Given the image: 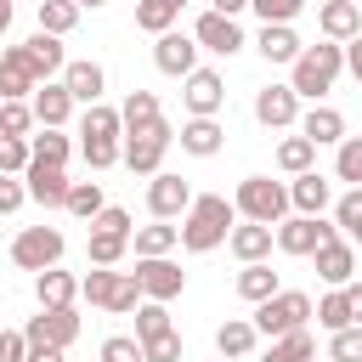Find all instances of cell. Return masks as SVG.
Here are the masks:
<instances>
[{
	"label": "cell",
	"instance_id": "obj_40",
	"mask_svg": "<svg viewBox=\"0 0 362 362\" xmlns=\"http://www.w3.org/2000/svg\"><path fill=\"white\" fill-rule=\"evenodd\" d=\"M175 322H170V305L164 300H141L136 305V339L147 345V339H158V334H170Z\"/></svg>",
	"mask_w": 362,
	"mask_h": 362
},
{
	"label": "cell",
	"instance_id": "obj_11",
	"mask_svg": "<svg viewBox=\"0 0 362 362\" xmlns=\"http://www.w3.org/2000/svg\"><path fill=\"white\" fill-rule=\"evenodd\" d=\"M192 40H198V51H215V57H238L249 45L243 28H238V17H221V11H204L192 23Z\"/></svg>",
	"mask_w": 362,
	"mask_h": 362
},
{
	"label": "cell",
	"instance_id": "obj_20",
	"mask_svg": "<svg viewBox=\"0 0 362 362\" xmlns=\"http://www.w3.org/2000/svg\"><path fill=\"white\" fill-rule=\"evenodd\" d=\"M300 136L311 147H339L345 141V113L328 102H311V113H300Z\"/></svg>",
	"mask_w": 362,
	"mask_h": 362
},
{
	"label": "cell",
	"instance_id": "obj_48",
	"mask_svg": "<svg viewBox=\"0 0 362 362\" xmlns=\"http://www.w3.org/2000/svg\"><path fill=\"white\" fill-rule=\"evenodd\" d=\"M34 130V107L28 102H6L0 107V136H28Z\"/></svg>",
	"mask_w": 362,
	"mask_h": 362
},
{
	"label": "cell",
	"instance_id": "obj_42",
	"mask_svg": "<svg viewBox=\"0 0 362 362\" xmlns=\"http://www.w3.org/2000/svg\"><path fill=\"white\" fill-rule=\"evenodd\" d=\"M28 147H34V164H68L74 158V141L62 130H40V136H28Z\"/></svg>",
	"mask_w": 362,
	"mask_h": 362
},
{
	"label": "cell",
	"instance_id": "obj_50",
	"mask_svg": "<svg viewBox=\"0 0 362 362\" xmlns=\"http://www.w3.org/2000/svg\"><path fill=\"white\" fill-rule=\"evenodd\" d=\"M249 6H255L260 23H294L305 11V0H249Z\"/></svg>",
	"mask_w": 362,
	"mask_h": 362
},
{
	"label": "cell",
	"instance_id": "obj_9",
	"mask_svg": "<svg viewBox=\"0 0 362 362\" xmlns=\"http://www.w3.org/2000/svg\"><path fill=\"white\" fill-rule=\"evenodd\" d=\"M181 85H187V90H181V102H187V113H192V119H215V113L226 107V79H221L215 68H192Z\"/></svg>",
	"mask_w": 362,
	"mask_h": 362
},
{
	"label": "cell",
	"instance_id": "obj_26",
	"mask_svg": "<svg viewBox=\"0 0 362 362\" xmlns=\"http://www.w3.org/2000/svg\"><path fill=\"white\" fill-rule=\"evenodd\" d=\"M34 300H40V311H62V305L79 300V277L62 272V266H51V272L34 277Z\"/></svg>",
	"mask_w": 362,
	"mask_h": 362
},
{
	"label": "cell",
	"instance_id": "obj_15",
	"mask_svg": "<svg viewBox=\"0 0 362 362\" xmlns=\"http://www.w3.org/2000/svg\"><path fill=\"white\" fill-rule=\"evenodd\" d=\"M34 90H40V74H34L28 51H23V45H6V51H0V96H6V102H28Z\"/></svg>",
	"mask_w": 362,
	"mask_h": 362
},
{
	"label": "cell",
	"instance_id": "obj_12",
	"mask_svg": "<svg viewBox=\"0 0 362 362\" xmlns=\"http://www.w3.org/2000/svg\"><path fill=\"white\" fill-rule=\"evenodd\" d=\"M255 119H260L266 130H294V124H300V96H294V85H266V90H255Z\"/></svg>",
	"mask_w": 362,
	"mask_h": 362
},
{
	"label": "cell",
	"instance_id": "obj_23",
	"mask_svg": "<svg viewBox=\"0 0 362 362\" xmlns=\"http://www.w3.org/2000/svg\"><path fill=\"white\" fill-rule=\"evenodd\" d=\"M255 51H260L266 62H288V68H294V57H300L305 45H300L294 23H260V34H255Z\"/></svg>",
	"mask_w": 362,
	"mask_h": 362
},
{
	"label": "cell",
	"instance_id": "obj_47",
	"mask_svg": "<svg viewBox=\"0 0 362 362\" xmlns=\"http://www.w3.org/2000/svg\"><path fill=\"white\" fill-rule=\"evenodd\" d=\"M79 153H85L90 170H113V164H124V141H79Z\"/></svg>",
	"mask_w": 362,
	"mask_h": 362
},
{
	"label": "cell",
	"instance_id": "obj_1",
	"mask_svg": "<svg viewBox=\"0 0 362 362\" xmlns=\"http://www.w3.org/2000/svg\"><path fill=\"white\" fill-rule=\"evenodd\" d=\"M232 226H238V204L226 192H198L192 209L181 215V249L187 255H209V249H221L232 238Z\"/></svg>",
	"mask_w": 362,
	"mask_h": 362
},
{
	"label": "cell",
	"instance_id": "obj_37",
	"mask_svg": "<svg viewBox=\"0 0 362 362\" xmlns=\"http://www.w3.org/2000/svg\"><path fill=\"white\" fill-rule=\"evenodd\" d=\"M311 164H317V147H311L305 136H283V141H277V170H283V175H305Z\"/></svg>",
	"mask_w": 362,
	"mask_h": 362
},
{
	"label": "cell",
	"instance_id": "obj_39",
	"mask_svg": "<svg viewBox=\"0 0 362 362\" xmlns=\"http://www.w3.org/2000/svg\"><path fill=\"white\" fill-rule=\"evenodd\" d=\"M124 249H130V238H124V232H90V238H85L90 266H119V260H124Z\"/></svg>",
	"mask_w": 362,
	"mask_h": 362
},
{
	"label": "cell",
	"instance_id": "obj_31",
	"mask_svg": "<svg viewBox=\"0 0 362 362\" xmlns=\"http://www.w3.org/2000/svg\"><path fill=\"white\" fill-rule=\"evenodd\" d=\"M119 136H124V119H119V107H107V102L85 107V119H79V141H119Z\"/></svg>",
	"mask_w": 362,
	"mask_h": 362
},
{
	"label": "cell",
	"instance_id": "obj_46",
	"mask_svg": "<svg viewBox=\"0 0 362 362\" xmlns=\"http://www.w3.org/2000/svg\"><path fill=\"white\" fill-rule=\"evenodd\" d=\"M102 362H147V351H141L136 334H107L102 339Z\"/></svg>",
	"mask_w": 362,
	"mask_h": 362
},
{
	"label": "cell",
	"instance_id": "obj_32",
	"mask_svg": "<svg viewBox=\"0 0 362 362\" xmlns=\"http://www.w3.org/2000/svg\"><path fill=\"white\" fill-rule=\"evenodd\" d=\"M311 356H317L311 328H294V334H283V339H272V345L260 351V362H311Z\"/></svg>",
	"mask_w": 362,
	"mask_h": 362
},
{
	"label": "cell",
	"instance_id": "obj_6",
	"mask_svg": "<svg viewBox=\"0 0 362 362\" xmlns=\"http://www.w3.org/2000/svg\"><path fill=\"white\" fill-rule=\"evenodd\" d=\"M62 249H68V238L57 232V226H23L17 238H11V266H23V272H51L57 260H62Z\"/></svg>",
	"mask_w": 362,
	"mask_h": 362
},
{
	"label": "cell",
	"instance_id": "obj_22",
	"mask_svg": "<svg viewBox=\"0 0 362 362\" xmlns=\"http://www.w3.org/2000/svg\"><path fill=\"white\" fill-rule=\"evenodd\" d=\"M351 272H356V243H351V238H334V243L317 249V277H322L328 288H345Z\"/></svg>",
	"mask_w": 362,
	"mask_h": 362
},
{
	"label": "cell",
	"instance_id": "obj_18",
	"mask_svg": "<svg viewBox=\"0 0 362 362\" xmlns=\"http://www.w3.org/2000/svg\"><path fill=\"white\" fill-rule=\"evenodd\" d=\"M317 28H322V40L351 45V40L362 34V6H356V0H322V6H317Z\"/></svg>",
	"mask_w": 362,
	"mask_h": 362
},
{
	"label": "cell",
	"instance_id": "obj_64",
	"mask_svg": "<svg viewBox=\"0 0 362 362\" xmlns=\"http://www.w3.org/2000/svg\"><path fill=\"white\" fill-rule=\"evenodd\" d=\"M130 6H136V0H130Z\"/></svg>",
	"mask_w": 362,
	"mask_h": 362
},
{
	"label": "cell",
	"instance_id": "obj_17",
	"mask_svg": "<svg viewBox=\"0 0 362 362\" xmlns=\"http://www.w3.org/2000/svg\"><path fill=\"white\" fill-rule=\"evenodd\" d=\"M23 334H28V345H62V351H68V345L79 339V311H74V305H62V311H40V317H28Z\"/></svg>",
	"mask_w": 362,
	"mask_h": 362
},
{
	"label": "cell",
	"instance_id": "obj_24",
	"mask_svg": "<svg viewBox=\"0 0 362 362\" xmlns=\"http://www.w3.org/2000/svg\"><path fill=\"white\" fill-rule=\"evenodd\" d=\"M288 204H294V215H322V209L334 204V187H328V175H317V170L294 175V181H288Z\"/></svg>",
	"mask_w": 362,
	"mask_h": 362
},
{
	"label": "cell",
	"instance_id": "obj_10",
	"mask_svg": "<svg viewBox=\"0 0 362 362\" xmlns=\"http://www.w3.org/2000/svg\"><path fill=\"white\" fill-rule=\"evenodd\" d=\"M192 198H198V192H192L181 175H170V170H158V175L147 181V215H153V221H175V215H187Z\"/></svg>",
	"mask_w": 362,
	"mask_h": 362
},
{
	"label": "cell",
	"instance_id": "obj_59",
	"mask_svg": "<svg viewBox=\"0 0 362 362\" xmlns=\"http://www.w3.org/2000/svg\"><path fill=\"white\" fill-rule=\"evenodd\" d=\"M11 28V0H0V34Z\"/></svg>",
	"mask_w": 362,
	"mask_h": 362
},
{
	"label": "cell",
	"instance_id": "obj_53",
	"mask_svg": "<svg viewBox=\"0 0 362 362\" xmlns=\"http://www.w3.org/2000/svg\"><path fill=\"white\" fill-rule=\"evenodd\" d=\"M90 232H124V238H130L136 226H130V209H119V204H107V209H102V215L90 221Z\"/></svg>",
	"mask_w": 362,
	"mask_h": 362
},
{
	"label": "cell",
	"instance_id": "obj_44",
	"mask_svg": "<svg viewBox=\"0 0 362 362\" xmlns=\"http://www.w3.org/2000/svg\"><path fill=\"white\" fill-rule=\"evenodd\" d=\"M334 181L362 187V136H345V141H339V153H334Z\"/></svg>",
	"mask_w": 362,
	"mask_h": 362
},
{
	"label": "cell",
	"instance_id": "obj_2",
	"mask_svg": "<svg viewBox=\"0 0 362 362\" xmlns=\"http://www.w3.org/2000/svg\"><path fill=\"white\" fill-rule=\"evenodd\" d=\"M339 74H345V45L317 40V45H305V51L294 57L288 85H294V96H300V102H322V96L334 90V79H339Z\"/></svg>",
	"mask_w": 362,
	"mask_h": 362
},
{
	"label": "cell",
	"instance_id": "obj_13",
	"mask_svg": "<svg viewBox=\"0 0 362 362\" xmlns=\"http://www.w3.org/2000/svg\"><path fill=\"white\" fill-rule=\"evenodd\" d=\"M23 187H28V198L45 204V209H68V192H74V181H68L62 164H28V170H23Z\"/></svg>",
	"mask_w": 362,
	"mask_h": 362
},
{
	"label": "cell",
	"instance_id": "obj_25",
	"mask_svg": "<svg viewBox=\"0 0 362 362\" xmlns=\"http://www.w3.org/2000/svg\"><path fill=\"white\" fill-rule=\"evenodd\" d=\"M272 243H277V226H260V221H243V226H232V238H226V249H232L243 266L266 260V255H272Z\"/></svg>",
	"mask_w": 362,
	"mask_h": 362
},
{
	"label": "cell",
	"instance_id": "obj_5",
	"mask_svg": "<svg viewBox=\"0 0 362 362\" xmlns=\"http://www.w3.org/2000/svg\"><path fill=\"white\" fill-rule=\"evenodd\" d=\"M311 311H317V305H311V294H305V288H277L272 300H260V305H255V317H249V322H255V334L283 339V334L305 328V322H311Z\"/></svg>",
	"mask_w": 362,
	"mask_h": 362
},
{
	"label": "cell",
	"instance_id": "obj_4",
	"mask_svg": "<svg viewBox=\"0 0 362 362\" xmlns=\"http://www.w3.org/2000/svg\"><path fill=\"white\" fill-rule=\"evenodd\" d=\"M232 204H238V215L243 221H260V226H277V221H288V187L283 181H272V175H243L238 181V192H232Z\"/></svg>",
	"mask_w": 362,
	"mask_h": 362
},
{
	"label": "cell",
	"instance_id": "obj_45",
	"mask_svg": "<svg viewBox=\"0 0 362 362\" xmlns=\"http://www.w3.org/2000/svg\"><path fill=\"white\" fill-rule=\"evenodd\" d=\"M28 164H34L28 136H0V175H23Z\"/></svg>",
	"mask_w": 362,
	"mask_h": 362
},
{
	"label": "cell",
	"instance_id": "obj_58",
	"mask_svg": "<svg viewBox=\"0 0 362 362\" xmlns=\"http://www.w3.org/2000/svg\"><path fill=\"white\" fill-rule=\"evenodd\" d=\"M345 294H351V317H356V328H362V283H345Z\"/></svg>",
	"mask_w": 362,
	"mask_h": 362
},
{
	"label": "cell",
	"instance_id": "obj_52",
	"mask_svg": "<svg viewBox=\"0 0 362 362\" xmlns=\"http://www.w3.org/2000/svg\"><path fill=\"white\" fill-rule=\"evenodd\" d=\"M28 204V187H23V175H0V215H17Z\"/></svg>",
	"mask_w": 362,
	"mask_h": 362
},
{
	"label": "cell",
	"instance_id": "obj_63",
	"mask_svg": "<svg viewBox=\"0 0 362 362\" xmlns=\"http://www.w3.org/2000/svg\"><path fill=\"white\" fill-rule=\"evenodd\" d=\"M0 107H6V96H0Z\"/></svg>",
	"mask_w": 362,
	"mask_h": 362
},
{
	"label": "cell",
	"instance_id": "obj_41",
	"mask_svg": "<svg viewBox=\"0 0 362 362\" xmlns=\"http://www.w3.org/2000/svg\"><path fill=\"white\" fill-rule=\"evenodd\" d=\"M74 23H79V6L74 0H40V34H74Z\"/></svg>",
	"mask_w": 362,
	"mask_h": 362
},
{
	"label": "cell",
	"instance_id": "obj_57",
	"mask_svg": "<svg viewBox=\"0 0 362 362\" xmlns=\"http://www.w3.org/2000/svg\"><path fill=\"white\" fill-rule=\"evenodd\" d=\"M249 0H209V11H221V17H238Z\"/></svg>",
	"mask_w": 362,
	"mask_h": 362
},
{
	"label": "cell",
	"instance_id": "obj_36",
	"mask_svg": "<svg viewBox=\"0 0 362 362\" xmlns=\"http://www.w3.org/2000/svg\"><path fill=\"white\" fill-rule=\"evenodd\" d=\"M119 119H124V130H147V124H158L164 113H158V96H153V90H130L124 107H119Z\"/></svg>",
	"mask_w": 362,
	"mask_h": 362
},
{
	"label": "cell",
	"instance_id": "obj_62",
	"mask_svg": "<svg viewBox=\"0 0 362 362\" xmlns=\"http://www.w3.org/2000/svg\"><path fill=\"white\" fill-rule=\"evenodd\" d=\"M311 362H328V356H311Z\"/></svg>",
	"mask_w": 362,
	"mask_h": 362
},
{
	"label": "cell",
	"instance_id": "obj_7",
	"mask_svg": "<svg viewBox=\"0 0 362 362\" xmlns=\"http://www.w3.org/2000/svg\"><path fill=\"white\" fill-rule=\"evenodd\" d=\"M170 141H175L170 119H158V124H147V130H124V164H130L136 175H158Z\"/></svg>",
	"mask_w": 362,
	"mask_h": 362
},
{
	"label": "cell",
	"instance_id": "obj_61",
	"mask_svg": "<svg viewBox=\"0 0 362 362\" xmlns=\"http://www.w3.org/2000/svg\"><path fill=\"white\" fill-rule=\"evenodd\" d=\"M170 6H187V0H170Z\"/></svg>",
	"mask_w": 362,
	"mask_h": 362
},
{
	"label": "cell",
	"instance_id": "obj_16",
	"mask_svg": "<svg viewBox=\"0 0 362 362\" xmlns=\"http://www.w3.org/2000/svg\"><path fill=\"white\" fill-rule=\"evenodd\" d=\"M153 62H158V74H170V79H187L192 68H198V40L192 34H158L153 40Z\"/></svg>",
	"mask_w": 362,
	"mask_h": 362
},
{
	"label": "cell",
	"instance_id": "obj_56",
	"mask_svg": "<svg viewBox=\"0 0 362 362\" xmlns=\"http://www.w3.org/2000/svg\"><path fill=\"white\" fill-rule=\"evenodd\" d=\"M28 362H62V345H28Z\"/></svg>",
	"mask_w": 362,
	"mask_h": 362
},
{
	"label": "cell",
	"instance_id": "obj_8",
	"mask_svg": "<svg viewBox=\"0 0 362 362\" xmlns=\"http://www.w3.org/2000/svg\"><path fill=\"white\" fill-rule=\"evenodd\" d=\"M334 238H339V226L322 221V215H288V221H277V249L283 255H317Z\"/></svg>",
	"mask_w": 362,
	"mask_h": 362
},
{
	"label": "cell",
	"instance_id": "obj_55",
	"mask_svg": "<svg viewBox=\"0 0 362 362\" xmlns=\"http://www.w3.org/2000/svg\"><path fill=\"white\" fill-rule=\"evenodd\" d=\"M345 68H351V74H356V85H362V34L345 45Z\"/></svg>",
	"mask_w": 362,
	"mask_h": 362
},
{
	"label": "cell",
	"instance_id": "obj_27",
	"mask_svg": "<svg viewBox=\"0 0 362 362\" xmlns=\"http://www.w3.org/2000/svg\"><path fill=\"white\" fill-rule=\"evenodd\" d=\"M23 51H28V62H34L40 85L62 79V68H68V51H62V40H57V34H34V40H23Z\"/></svg>",
	"mask_w": 362,
	"mask_h": 362
},
{
	"label": "cell",
	"instance_id": "obj_29",
	"mask_svg": "<svg viewBox=\"0 0 362 362\" xmlns=\"http://www.w3.org/2000/svg\"><path fill=\"white\" fill-rule=\"evenodd\" d=\"M255 322L249 317H226L221 328H215V351H221V362H243L249 351H255Z\"/></svg>",
	"mask_w": 362,
	"mask_h": 362
},
{
	"label": "cell",
	"instance_id": "obj_34",
	"mask_svg": "<svg viewBox=\"0 0 362 362\" xmlns=\"http://www.w3.org/2000/svg\"><path fill=\"white\" fill-rule=\"evenodd\" d=\"M317 328H328V334H339V328H356V317H351V294L345 288H328L322 300H317Z\"/></svg>",
	"mask_w": 362,
	"mask_h": 362
},
{
	"label": "cell",
	"instance_id": "obj_30",
	"mask_svg": "<svg viewBox=\"0 0 362 362\" xmlns=\"http://www.w3.org/2000/svg\"><path fill=\"white\" fill-rule=\"evenodd\" d=\"M130 243H136V260H158V255L181 249V226L153 221V226H136V232H130Z\"/></svg>",
	"mask_w": 362,
	"mask_h": 362
},
{
	"label": "cell",
	"instance_id": "obj_49",
	"mask_svg": "<svg viewBox=\"0 0 362 362\" xmlns=\"http://www.w3.org/2000/svg\"><path fill=\"white\" fill-rule=\"evenodd\" d=\"M328 362H362V328H339L328 339Z\"/></svg>",
	"mask_w": 362,
	"mask_h": 362
},
{
	"label": "cell",
	"instance_id": "obj_54",
	"mask_svg": "<svg viewBox=\"0 0 362 362\" xmlns=\"http://www.w3.org/2000/svg\"><path fill=\"white\" fill-rule=\"evenodd\" d=\"M0 362H28V334L23 328H0Z\"/></svg>",
	"mask_w": 362,
	"mask_h": 362
},
{
	"label": "cell",
	"instance_id": "obj_33",
	"mask_svg": "<svg viewBox=\"0 0 362 362\" xmlns=\"http://www.w3.org/2000/svg\"><path fill=\"white\" fill-rule=\"evenodd\" d=\"M277 288H283V283H277V272H272L266 260H255V266H243V272H238V294H243L249 305H260V300H272Z\"/></svg>",
	"mask_w": 362,
	"mask_h": 362
},
{
	"label": "cell",
	"instance_id": "obj_19",
	"mask_svg": "<svg viewBox=\"0 0 362 362\" xmlns=\"http://www.w3.org/2000/svg\"><path fill=\"white\" fill-rule=\"evenodd\" d=\"M28 107H34V124H40V130H62V124H68V113H74L79 102L68 96V85H62V79H51V85H40V90H34V102H28Z\"/></svg>",
	"mask_w": 362,
	"mask_h": 362
},
{
	"label": "cell",
	"instance_id": "obj_43",
	"mask_svg": "<svg viewBox=\"0 0 362 362\" xmlns=\"http://www.w3.org/2000/svg\"><path fill=\"white\" fill-rule=\"evenodd\" d=\"M107 209V198H102V181H74V192H68V215H79V221H96Z\"/></svg>",
	"mask_w": 362,
	"mask_h": 362
},
{
	"label": "cell",
	"instance_id": "obj_14",
	"mask_svg": "<svg viewBox=\"0 0 362 362\" xmlns=\"http://www.w3.org/2000/svg\"><path fill=\"white\" fill-rule=\"evenodd\" d=\"M136 283H141L147 300H164V305H170V300L187 288V272H181L170 255H158V260H136Z\"/></svg>",
	"mask_w": 362,
	"mask_h": 362
},
{
	"label": "cell",
	"instance_id": "obj_35",
	"mask_svg": "<svg viewBox=\"0 0 362 362\" xmlns=\"http://www.w3.org/2000/svg\"><path fill=\"white\" fill-rule=\"evenodd\" d=\"M334 226H339V238L362 243V187H345L334 198Z\"/></svg>",
	"mask_w": 362,
	"mask_h": 362
},
{
	"label": "cell",
	"instance_id": "obj_3",
	"mask_svg": "<svg viewBox=\"0 0 362 362\" xmlns=\"http://www.w3.org/2000/svg\"><path fill=\"white\" fill-rule=\"evenodd\" d=\"M79 300H90V305H102V311L124 317V311H136L147 294H141L136 272H113V266H96V272H85V277H79Z\"/></svg>",
	"mask_w": 362,
	"mask_h": 362
},
{
	"label": "cell",
	"instance_id": "obj_60",
	"mask_svg": "<svg viewBox=\"0 0 362 362\" xmlns=\"http://www.w3.org/2000/svg\"><path fill=\"white\" fill-rule=\"evenodd\" d=\"M74 6H79V11H96V6H107V0H74Z\"/></svg>",
	"mask_w": 362,
	"mask_h": 362
},
{
	"label": "cell",
	"instance_id": "obj_51",
	"mask_svg": "<svg viewBox=\"0 0 362 362\" xmlns=\"http://www.w3.org/2000/svg\"><path fill=\"white\" fill-rule=\"evenodd\" d=\"M141 351H147V362H181V334L170 328V334H158V339H147Z\"/></svg>",
	"mask_w": 362,
	"mask_h": 362
},
{
	"label": "cell",
	"instance_id": "obj_21",
	"mask_svg": "<svg viewBox=\"0 0 362 362\" xmlns=\"http://www.w3.org/2000/svg\"><path fill=\"white\" fill-rule=\"evenodd\" d=\"M62 85H68V96H74V102L96 107V102H102V90H107V74H102V62L79 57V62H68V68H62Z\"/></svg>",
	"mask_w": 362,
	"mask_h": 362
},
{
	"label": "cell",
	"instance_id": "obj_38",
	"mask_svg": "<svg viewBox=\"0 0 362 362\" xmlns=\"http://www.w3.org/2000/svg\"><path fill=\"white\" fill-rule=\"evenodd\" d=\"M175 17H181V6H170V0H136V28H147L153 40H158V34H170V28H175Z\"/></svg>",
	"mask_w": 362,
	"mask_h": 362
},
{
	"label": "cell",
	"instance_id": "obj_28",
	"mask_svg": "<svg viewBox=\"0 0 362 362\" xmlns=\"http://www.w3.org/2000/svg\"><path fill=\"white\" fill-rule=\"evenodd\" d=\"M221 147H226L221 119H187V124H181V153H192V158H215Z\"/></svg>",
	"mask_w": 362,
	"mask_h": 362
}]
</instances>
